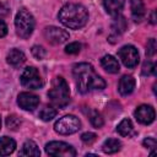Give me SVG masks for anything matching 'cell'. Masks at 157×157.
Returning a JSON list of instances; mask_svg holds the SVG:
<instances>
[{"instance_id":"cell-16","label":"cell","mask_w":157,"mask_h":157,"mask_svg":"<svg viewBox=\"0 0 157 157\" xmlns=\"http://www.w3.org/2000/svg\"><path fill=\"white\" fill-rule=\"evenodd\" d=\"M117 131H118L121 136H125V137H130V136H134V135L136 134L135 128H134L131 120L128 119V118L123 119V120L118 124V126H117Z\"/></svg>"},{"instance_id":"cell-20","label":"cell","mask_w":157,"mask_h":157,"mask_svg":"<svg viewBox=\"0 0 157 157\" xmlns=\"http://www.w3.org/2000/svg\"><path fill=\"white\" fill-rule=\"evenodd\" d=\"M120 147H121V142H120L118 139H113V137L107 139V140L103 142V145H102L103 152H104V153H108V155L118 152V151L120 150Z\"/></svg>"},{"instance_id":"cell-15","label":"cell","mask_w":157,"mask_h":157,"mask_svg":"<svg viewBox=\"0 0 157 157\" xmlns=\"http://www.w3.org/2000/svg\"><path fill=\"white\" fill-rule=\"evenodd\" d=\"M130 9H131V15H132V18L137 22H140L146 11H145V5H144V1L142 0H130Z\"/></svg>"},{"instance_id":"cell-22","label":"cell","mask_w":157,"mask_h":157,"mask_svg":"<svg viewBox=\"0 0 157 157\" xmlns=\"http://www.w3.org/2000/svg\"><path fill=\"white\" fill-rule=\"evenodd\" d=\"M112 28L114 32H118V33H121L125 31L126 28V21L123 16H119V15H115L114 17V21H113V25H112Z\"/></svg>"},{"instance_id":"cell-12","label":"cell","mask_w":157,"mask_h":157,"mask_svg":"<svg viewBox=\"0 0 157 157\" xmlns=\"http://www.w3.org/2000/svg\"><path fill=\"white\" fill-rule=\"evenodd\" d=\"M135 88V78L131 75H124L118 83V91L121 96H129Z\"/></svg>"},{"instance_id":"cell-19","label":"cell","mask_w":157,"mask_h":157,"mask_svg":"<svg viewBox=\"0 0 157 157\" xmlns=\"http://www.w3.org/2000/svg\"><path fill=\"white\" fill-rule=\"evenodd\" d=\"M39 155H40V151L37 144L32 140H27L20 150V156H39Z\"/></svg>"},{"instance_id":"cell-23","label":"cell","mask_w":157,"mask_h":157,"mask_svg":"<svg viewBox=\"0 0 157 157\" xmlns=\"http://www.w3.org/2000/svg\"><path fill=\"white\" fill-rule=\"evenodd\" d=\"M56 115V109H54L53 107H44L40 112H39V118L44 121H49L52 120L53 118H55Z\"/></svg>"},{"instance_id":"cell-10","label":"cell","mask_w":157,"mask_h":157,"mask_svg":"<svg viewBox=\"0 0 157 157\" xmlns=\"http://www.w3.org/2000/svg\"><path fill=\"white\" fill-rule=\"evenodd\" d=\"M17 104L23 110L32 112V110H34L38 107V104H39V97L36 96V94H33V93H29V92H22L17 97Z\"/></svg>"},{"instance_id":"cell-5","label":"cell","mask_w":157,"mask_h":157,"mask_svg":"<svg viewBox=\"0 0 157 157\" xmlns=\"http://www.w3.org/2000/svg\"><path fill=\"white\" fill-rule=\"evenodd\" d=\"M81 128V121L75 115H64L58 119L54 124V130L60 135H70L78 131Z\"/></svg>"},{"instance_id":"cell-27","label":"cell","mask_w":157,"mask_h":157,"mask_svg":"<svg viewBox=\"0 0 157 157\" xmlns=\"http://www.w3.org/2000/svg\"><path fill=\"white\" fill-rule=\"evenodd\" d=\"M156 48H157L156 39L155 38L148 39L147 45H146V54H147V56H153L156 54Z\"/></svg>"},{"instance_id":"cell-30","label":"cell","mask_w":157,"mask_h":157,"mask_svg":"<svg viewBox=\"0 0 157 157\" xmlns=\"http://www.w3.org/2000/svg\"><path fill=\"white\" fill-rule=\"evenodd\" d=\"M144 146L148 150H152V152H155L153 150L156 148V139L155 137H146L144 140Z\"/></svg>"},{"instance_id":"cell-17","label":"cell","mask_w":157,"mask_h":157,"mask_svg":"<svg viewBox=\"0 0 157 157\" xmlns=\"http://www.w3.org/2000/svg\"><path fill=\"white\" fill-rule=\"evenodd\" d=\"M103 5L105 11L109 15H119V12L121 11V9L125 5V0H103Z\"/></svg>"},{"instance_id":"cell-7","label":"cell","mask_w":157,"mask_h":157,"mask_svg":"<svg viewBox=\"0 0 157 157\" xmlns=\"http://www.w3.org/2000/svg\"><path fill=\"white\" fill-rule=\"evenodd\" d=\"M20 81L22 86L29 88V90H38L43 86V80L38 72V70L33 66H28L23 70Z\"/></svg>"},{"instance_id":"cell-13","label":"cell","mask_w":157,"mask_h":157,"mask_svg":"<svg viewBox=\"0 0 157 157\" xmlns=\"http://www.w3.org/2000/svg\"><path fill=\"white\" fill-rule=\"evenodd\" d=\"M6 61L11 65V66H20L26 61V55L22 50L20 49H11L6 56Z\"/></svg>"},{"instance_id":"cell-4","label":"cell","mask_w":157,"mask_h":157,"mask_svg":"<svg viewBox=\"0 0 157 157\" xmlns=\"http://www.w3.org/2000/svg\"><path fill=\"white\" fill-rule=\"evenodd\" d=\"M34 25H36V22H34L33 15L25 7L20 9V11L16 13V17H15L16 33L21 38L26 39L32 34V32L34 29Z\"/></svg>"},{"instance_id":"cell-31","label":"cell","mask_w":157,"mask_h":157,"mask_svg":"<svg viewBox=\"0 0 157 157\" xmlns=\"http://www.w3.org/2000/svg\"><path fill=\"white\" fill-rule=\"evenodd\" d=\"M6 33H7V26L2 20H0V38L6 36Z\"/></svg>"},{"instance_id":"cell-2","label":"cell","mask_w":157,"mask_h":157,"mask_svg":"<svg viewBox=\"0 0 157 157\" xmlns=\"http://www.w3.org/2000/svg\"><path fill=\"white\" fill-rule=\"evenodd\" d=\"M58 18L64 26L71 29H78V28H82L87 23L88 12L82 5L70 2V4L64 5L60 9L58 13Z\"/></svg>"},{"instance_id":"cell-18","label":"cell","mask_w":157,"mask_h":157,"mask_svg":"<svg viewBox=\"0 0 157 157\" xmlns=\"http://www.w3.org/2000/svg\"><path fill=\"white\" fill-rule=\"evenodd\" d=\"M16 148V142L9 136L0 137V156H7L12 153Z\"/></svg>"},{"instance_id":"cell-24","label":"cell","mask_w":157,"mask_h":157,"mask_svg":"<svg viewBox=\"0 0 157 157\" xmlns=\"http://www.w3.org/2000/svg\"><path fill=\"white\" fill-rule=\"evenodd\" d=\"M6 125L11 130H17L20 128V125H21V120L16 115H9L6 118Z\"/></svg>"},{"instance_id":"cell-11","label":"cell","mask_w":157,"mask_h":157,"mask_svg":"<svg viewBox=\"0 0 157 157\" xmlns=\"http://www.w3.org/2000/svg\"><path fill=\"white\" fill-rule=\"evenodd\" d=\"M135 118L139 123L144 124V125H148L151 124L153 120H155V117H156V113H155V109L151 107V105H147V104H141L136 108L135 110Z\"/></svg>"},{"instance_id":"cell-26","label":"cell","mask_w":157,"mask_h":157,"mask_svg":"<svg viewBox=\"0 0 157 157\" xmlns=\"http://www.w3.org/2000/svg\"><path fill=\"white\" fill-rule=\"evenodd\" d=\"M142 74L144 75H156V64L152 61H146L142 66Z\"/></svg>"},{"instance_id":"cell-25","label":"cell","mask_w":157,"mask_h":157,"mask_svg":"<svg viewBox=\"0 0 157 157\" xmlns=\"http://www.w3.org/2000/svg\"><path fill=\"white\" fill-rule=\"evenodd\" d=\"M31 52H32V55H33L36 59H38V60L44 59V56L47 55L45 49H44L43 47H40V45H33L32 49H31Z\"/></svg>"},{"instance_id":"cell-21","label":"cell","mask_w":157,"mask_h":157,"mask_svg":"<svg viewBox=\"0 0 157 157\" xmlns=\"http://www.w3.org/2000/svg\"><path fill=\"white\" fill-rule=\"evenodd\" d=\"M88 118H90L91 124H92L94 128H101V126L104 124V120H103L101 113H98V112L94 110V109L88 110Z\"/></svg>"},{"instance_id":"cell-28","label":"cell","mask_w":157,"mask_h":157,"mask_svg":"<svg viewBox=\"0 0 157 157\" xmlns=\"http://www.w3.org/2000/svg\"><path fill=\"white\" fill-rule=\"evenodd\" d=\"M80 49H81V44L77 43V42H72V43H70V44L66 45L65 52L67 54H77L80 52Z\"/></svg>"},{"instance_id":"cell-32","label":"cell","mask_w":157,"mask_h":157,"mask_svg":"<svg viewBox=\"0 0 157 157\" xmlns=\"http://www.w3.org/2000/svg\"><path fill=\"white\" fill-rule=\"evenodd\" d=\"M151 23H156V11H152L151 13Z\"/></svg>"},{"instance_id":"cell-8","label":"cell","mask_w":157,"mask_h":157,"mask_svg":"<svg viewBox=\"0 0 157 157\" xmlns=\"http://www.w3.org/2000/svg\"><path fill=\"white\" fill-rule=\"evenodd\" d=\"M118 56L126 67H135L139 64V52L134 45H124L119 49Z\"/></svg>"},{"instance_id":"cell-6","label":"cell","mask_w":157,"mask_h":157,"mask_svg":"<svg viewBox=\"0 0 157 157\" xmlns=\"http://www.w3.org/2000/svg\"><path fill=\"white\" fill-rule=\"evenodd\" d=\"M45 152L55 157H74L76 156L75 148L63 141H50L45 145Z\"/></svg>"},{"instance_id":"cell-29","label":"cell","mask_w":157,"mask_h":157,"mask_svg":"<svg viewBox=\"0 0 157 157\" xmlns=\"http://www.w3.org/2000/svg\"><path fill=\"white\" fill-rule=\"evenodd\" d=\"M81 140H82L85 144L91 145L92 142L96 141V134H93V132H85V134L81 135Z\"/></svg>"},{"instance_id":"cell-3","label":"cell","mask_w":157,"mask_h":157,"mask_svg":"<svg viewBox=\"0 0 157 157\" xmlns=\"http://www.w3.org/2000/svg\"><path fill=\"white\" fill-rule=\"evenodd\" d=\"M48 97H49L52 104L58 108H64L69 104L70 90H69L66 81L61 76H58L53 80L52 87L48 91Z\"/></svg>"},{"instance_id":"cell-33","label":"cell","mask_w":157,"mask_h":157,"mask_svg":"<svg viewBox=\"0 0 157 157\" xmlns=\"http://www.w3.org/2000/svg\"><path fill=\"white\" fill-rule=\"evenodd\" d=\"M0 129H1V118H0Z\"/></svg>"},{"instance_id":"cell-9","label":"cell","mask_w":157,"mask_h":157,"mask_svg":"<svg viewBox=\"0 0 157 157\" xmlns=\"http://www.w3.org/2000/svg\"><path fill=\"white\" fill-rule=\"evenodd\" d=\"M44 37L52 44H63L69 39L70 36H69V32L63 28L49 26V27H45L44 29Z\"/></svg>"},{"instance_id":"cell-14","label":"cell","mask_w":157,"mask_h":157,"mask_svg":"<svg viewBox=\"0 0 157 157\" xmlns=\"http://www.w3.org/2000/svg\"><path fill=\"white\" fill-rule=\"evenodd\" d=\"M101 65L105 71H108L110 74H117L120 70L119 63L113 55H104L101 59Z\"/></svg>"},{"instance_id":"cell-1","label":"cell","mask_w":157,"mask_h":157,"mask_svg":"<svg viewBox=\"0 0 157 157\" xmlns=\"http://www.w3.org/2000/svg\"><path fill=\"white\" fill-rule=\"evenodd\" d=\"M77 90L81 93H88L105 87V81L94 71L93 66L87 63L76 64L72 69Z\"/></svg>"}]
</instances>
